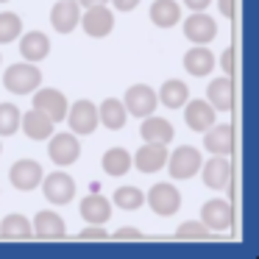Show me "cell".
<instances>
[{"label": "cell", "instance_id": "1", "mask_svg": "<svg viewBox=\"0 0 259 259\" xmlns=\"http://www.w3.org/2000/svg\"><path fill=\"white\" fill-rule=\"evenodd\" d=\"M3 87L14 95H31L36 87H42V70L31 62H20L3 73Z\"/></svg>", "mask_w": 259, "mask_h": 259}, {"label": "cell", "instance_id": "2", "mask_svg": "<svg viewBox=\"0 0 259 259\" xmlns=\"http://www.w3.org/2000/svg\"><path fill=\"white\" fill-rule=\"evenodd\" d=\"M48 156H51V162L56 164V167H70V164H75L81 156L78 137H75L73 131H62V134L53 131V134L48 137Z\"/></svg>", "mask_w": 259, "mask_h": 259}, {"label": "cell", "instance_id": "3", "mask_svg": "<svg viewBox=\"0 0 259 259\" xmlns=\"http://www.w3.org/2000/svg\"><path fill=\"white\" fill-rule=\"evenodd\" d=\"M145 203L151 206L153 214H159V218H173L181 209V192L176 190L170 181H159V184H153L151 190H148Z\"/></svg>", "mask_w": 259, "mask_h": 259}, {"label": "cell", "instance_id": "4", "mask_svg": "<svg viewBox=\"0 0 259 259\" xmlns=\"http://www.w3.org/2000/svg\"><path fill=\"white\" fill-rule=\"evenodd\" d=\"M201 164H203V156H201V151H198V148L181 145V148H176L173 153H167V164H164V167L170 170V179L184 181V179L198 176Z\"/></svg>", "mask_w": 259, "mask_h": 259}, {"label": "cell", "instance_id": "5", "mask_svg": "<svg viewBox=\"0 0 259 259\" xmlns=\"http://www.w3.org/2000/svg\"><path fill=\"white\" fill-rule=\"evenodd\" d=\"M42 195L45 201H51L53 206H67L75 198V181L70 179L64 170H56V173H45L42 176Z\"/></svg>", "mask_w": 259, "mask_h": 259}, {"label": "cell", "instance_id": "6", "mask_svg": "<svg viewBox=\"0 0 259 259\" xmlns=\"http://www.w3.org/2000/svg\"><path fill=\"white\" fill-rule=\"evenodd\" d=\"M201 223L206 226L212 234H226L234 223V209H231V201L226 198H212L201 206Z\"/></svg>", "mask_w": 259, "mask_h": 259}, {"label": "cell", "instance_id": "7", "mask_svg": "<svg viewBox=\"0 0 259 259\" xmlns=\"http://www.w3.org/2000/svg\"><path fill=\"white\" fill-rule=\"evenodd\" d=\"M78 25L84 28L87 36H92V39H103V36H109L114 31V12L106 6V3H101V6H90V9H84Z\"/></svg>", "mask_w": 259, "mask_h": 259}, {"label": "cell", "instance_id": "8", "mask_svg": "<svg viewBox=\"0 0 259 259\" xmlns=\"http://www.w3.org/2000/svg\"><path fill=\"white\" fill-rule=\"evenodd\" d=\"M42 176H45V170H42V164L36 162V159H17V162L9 167V181H12V187L20 192L36 190V187L42 184Z\"/></svg>", "mask_w": 259, "mask_h": 259}, {"label": "cell", "instance_id": "9", "mask_svg": "<svg viewBox=\"0 0 259 259\" xmlns=\"http://www.w3.org/2000/svg\"><path fill=\"white\" fill-rule=\"evenodd\" d=\"M70 123V131H73L75 137H87L92 134V131L98 128V106L92 101H75L73 106H67V117H64Z\"/></svg>", "mask_w": 259, "mask_h": 259}, {"label": "cell", "instance_id": "10", "mask_svg": "<svg viewBox=\"0 0 259 259\" xmlns=\"http://www.w3.org/2000/svg\"><path fill=\"white\" fill-rule=\"evenodd\" d=\"M67 106H70V101H67L64 92L51 90V87H42V90L36 87L34 90V109H39L42 114H48L56 125L64 123V117H67Z\"/></svg>", "mask_w": 259, "mask_h": 259}, {"label": "cell", "instance_id": "11", "mask_svg": "<svg viewBox=\"0 0 259 259\" xmlns=\"http://www.w3.org/2000/svg\"><path fill=\"white\" fill-rule=\"evenodd\" d=\"M123 106H125V112H128V114H134V117L142 120V117H148V114L156 112L159 98H156V92H153L151 87L134 84V87H128V92H125Z\"/></svg>", "mask_w": 259, "mask_h": 259}, {"label": "cell", "instance_id": "12", "mask_svg": "<svg viewBox=\"0 0 259 259\" xmlns=\"http://www.w3.org/2000/svg\"><path fill=\"white\" fill-rule=\"evenodd\" d=\"M184 36L192 42V45H209L218 36V23L214 17H209L206 12H192L190 17L184 20Z\"/></svg>", "mask_w": 259, "mask_h": 259}, {"label": "cell", "instance_id": "13", "mask_svg": "<svg viewBox=\"0 0 259 259\" xmlns=\"http://www.w3.org/2000/svg\"><path fill=\"white\" fill-rule=\"evenodd\" d=\"M164 164H167V145H156V142H142V148L131 156V167L145 176L164 170Z\"/></svg>", "mask_w": 259, "mask_h": 259}, {"label": "cell", "instance_id": "14", "mask_svg": "<svg viewBox=\"0 0 259 259\" xmlns=\"http://www.w3.org/2000/svg\"><path fill=\"white\" fill-rule=\"evenodd\" d=\"M181 109H184V123H187V128L201 131V134L209 128V125H214V117H218V109H214L209 101H201V98H192V101H187Z\"/></svg>", "mask_w": 259, "mask_h": 259}, {"label": "cell", "instance_id": "15", "mask_svg": "<svg viewBox=\"0 0 259 259\" xmlns=\"http://www.w3.org/2000/svg\"><path fill=\"white\" fill-rule=\"evenodd\" d=\"M67 234V226H64V218L53 209H42L36 212L34 223H31V237L36 240H59V237Z\"/></svg>", "mask_w": 259, "mask_h": 259}, {"label": "cell", "instance_id": "16", "mask_svg": "<svg viewBox=\"0 0 259 259\" xmlns=\"http://www.w3.org/2000/svg\"><path fill=\"white\" fill-rule=\"evenodd\" d=\"M78 20H81L78 0H56L53 3V9H51L53 31H59V34H73L78 28Z\"/></svg>", "mask_w": 259, "mask_h": 259}, {"label": "cell", "instance_id": "17", "mask_svg": "<svg viewBox=\"0 0 259 259\" xmlns=\"http://www.w3.org/2000/svg\"><path fill=\"white\" fill-rule=\"evenodd\" d=\"M198 173L203 176V184L209 187V190H226V187L231 184V162L229 156H212L209 162L201 164V170Z\"/></svg>", "mask_w": 259, "mask_h": 259}, {"label": "cell", "instance_id": "18", "mask_svg": "<svg viewBox=\"0 0 259 259\" xmlns=\"http://www.w3.org/2000/svg\"><path fill=\"white\" fill-rule=\"evenodd\" d=\"M203 148H206L212 156H229L234 151V128L231 125H209L203 131Z\"/></svg>", "mask_w": 259, "mask_h": 259}, {"label": "cell", "instance_id": "19", "mask_svg": "<svg viewBox=\"0 0 259 259\" xmlns=\"http://www.w3.org/2000/svg\"><path fill=\"white\" fill-rule=\"evenodd\" d=\"M140 137L142 142H156V145H170L176 137V128L170 120L159 117V114H148L142 117V125H140Z\"/></svg>", "mask_w": 259, "mask_h": 259}, {"label": "cell", "instance_id": "20", "mask_svg": "<svg viewBox=\"0 0 259 259\" xmlns=\"http://www.w3.org/2000/svg\"><path fill=\"white\" fill-rule=\"evenodd\" d=\"M20 56L31 64H39L51 56V39H48L42 31H28V34H20Z\"/></svg>", "mask_w": 259, "mask_h": 259}, {"label": "cell", "instance_id": "21", "mask_svg": "<svg viewBox=\"0 0 259 259\" xmlns=\"http://www.w3.org/2000/svg\"><path fill=\"white\" fill-rule=\"evenodd\" d=\"M184 70L192 78H206L214 70V53L209 51L206 45H192L190 51L184 53Z\"/></svg>", "mask_w": 259, "mask_h": 259}, {"label": "cell", "instance_id": "22", "mask_svg": "<svg viewBox=\"0 0 259 259\" xmlns=\"http://www.w3.org/2000/svg\"><path fill=\"white\" fill-rule=\"evenodd\" d=\"M20 128L25 131V137L34 142H45L48 137L53 134V128H56V123H53L48 114H42L39 109H31L28 114H23L20 117Z\"/></svg>", "mask_w": 259, "mask_h": 259}, {"label": "cell", "instance_id": "23", "mask_svg": "<svg viewBox=\"0 0 259 259\" xmlns=\"http://www.w3.org/2000/svg\"><path fill=\"white\" fill-rule=\"evenodd\" d=\"M206 101L212 103L218 112H231V109H234V84H231V75L209 81L206 84Z\"/></svg>", "mask_w": 259, "mask_h": 259}, {"label": "cell", "instance_id": "24", "mask_svg": "<svg viewBox=\"0 0 259 259\" xmlns=\"http://www.w3.org/2000/svg\"><path fill=\"white\" fill-rule=\"evenodd\" d=\"M112 201L103 195H98V192H92V195L81 198V218L87 220V223H98V226H106V220L112 218Z\"/></svg>", "mask_w": 259, "mask_h": 259}, {"label": "cell", "instance_id": "25", "mask_svg": "<svg viewBox=\"0 0 259 259\" xmlns=\"http://www.w3.org/2000/svg\"><path fill=\"white\" fill-rule=\"evenodd\" d=\"M125 120H128V112H125L123 101H117V98H106L98 106V123H103V128L120 131L125 128Z\"/></svg>", "mask_w": 259, "mask_h": 259}, {"label": "cell", "instance_id": "26", "mask_svg": "<svg viewBox=\"0 0 259 259\" xmlns=\"http://www.w3.org/2000/svg\"><path fill=\"white\" fill-rule=\"evenodd\" d=\"M151 23L156 28H173L181 23V6L176 0H153L151 3Z\"/></svg>", "mask_w": 259, "mask_h": 259}, {"label": "cell", "instance_id": "27", "mask_svg": "<svg viewBox=\"0 0 259 259\" xmlns=\"http://www.w3.org/2000/svg\"><path fill=\"white\" fill-rule=\"evenodd\" d=\"M159 103H162L164 109H181L187 101H190V87L184 84V81L179 78H170L162 84V90L156 92Z\"/></svg>", "mask_w": 259, "mask_h": 259}, {"label": "cell", "instance_id": "28", "mask_svg": "<svg viewBox=\"0 0 259 259\" xmlns=\"http://www.w3.org/2000/svg\"><path fill=\"white\" fill-rule=\"evenodd\" d=\"M101 167H103L106 176L120 179V176H125L131 170V153L125 151V148H109V151L103 153V159H101Z\"/></svg>", "mask_w": 259, "mask_h": 259}, {"label": "cell", "instance_id": "29", "mask_svg": "<svg viewBox=\"0 0 259 259\" xmlns=\"http://www.w3.org/2000/svg\"><path fill=\"white\" fill-rule=\"evenodd\" d=\"M0 237L3 240H28L31 237V220L25 214H6V218L0 220Z\"/></svg>", "mask_w": 259, "mask_h": 259}, {"label": "cell", "instance_id": "30", "mask_svg": "<svg viewBox=\"0 0 259 259\" xmlns=\"http://www.w3.org/2000/svg\"><path fill=\"white\" fill-rule=\"evenodd\" d=\"M112 206L123 209V212H137L140 206H145V192L140 187H131V184L117 187L112 195Z\"/></svg>", "mask_w": 259, "mask_h": 259}, {"label": "cell", "instance_id": "31", "mask_svg": "<svg viewBox=\"0 0 259 259\" xmlns=\"http://www.w3.org/2000/svg\"><path fill=\"white\" fill-rule=\"evenodd\" d=\"M23 34V20L14 12H0V45H9V42L20 39Z\"/></svg>", "mask_w": 259, "mask_h": 259}, {"label": "cell", "instance_id": "32", "mask_svg": "<svg viewBox=\"0 0 259 259\" xmlns=\"http://www.w3.org/2000/svg\"><path fill=\"white\" fill-rule=\"evenodd\" d=\"M20 109L14 103H0V137H12L20 131Z\"/></svg>", "mask_w": 259, "mask_h": 259}, {"label": "cell", "instance_id": "33", "mask_svg": "<svg viewBox=\"0 0 259 259\" xmlns=\"http://www.w3.org/2000/svg\"><path fill=\"white\" fill-rule=\"evenodd\" d=\"M176 237L179 240H206V237H212V231L206 229V226L201 223V220H192V223H181L179 229H176Z\"/></svg>", "mask_w": 259, "mask_h": 259}, {"label": "cell", "instance_id": "34", "mask_svg": "<svg viewBox=\"0 0 259 259\" xmlns=\"http://www.w3.org/2000/svg\"><path fill=\"white\" fill-rule=\"evenodd\" d=\"M81 240H106L109 237V231L103 229V226H98V223H90L87 229H81Z\"/></svg>", "mask_w": 259, "mask_h": 259}, {"label": "cell", "instance_id": "35", "mask_svg": "<svg viewBox=\"0 0 259 259\" xmlns=\"http://www.w3.org/2000/svg\"><path fill=\"white\" fill-rule=\"evenodd\" d=\"M114 240H142V231L140 229H131V226H123V229L114 231Z\"/></svg>", "mask_w": 259, "mask_h": 259}, {"label": "cell", "instance_id": "36", "mask_svg": "<svg viewBox=\"0 0 259 259\" xmlns=\"http://www.w3.org/2000/svg\"><path fill=\"white\" fill-rule=\"evenodd\" d=\"M220 70H223L226 75H231V70H234V51H231V48H226L223 56H220Z\"/></svg>", "mask_w": 259, "mask_h": 259}, {"label": "cell", "instance_id": "37", "mask_svg": "<svg viewBox=\"0 0 259 259\" xmlns=\"http://www.w3.org/2000/svg\"><path fill=\"white\" fill-rule=\"evenodd\" d=\"M117 12H134L137 6H140V0H109Z\"/></svg>", "mask_w": 259, "mask_h": 259}, {"label": "cell", "instance_id": "38", "mask_svg": "<svg viewBox=\"0 0 259 259\" xmlns=\"http://www.w3.org/2000/svg\"><path fill=\"white\" fill-rule=\"evenodd\" d=\"M184 6L190 9V12H206V9L212 6V0H184Z\"/></svg>", "mask_w": 259, "mask_h": 259}, {"label": "cell", "instance_id": "39", "mask_svg": "<svg viewBox=\"0 0 259 259\" xmlns=\"http://www.w3.org/2000/svg\"><path fill=\"white\" fill-rule=\"evenodd\" d=\"M218 9H220V14L229 20L231 14H234V0H218Z\"/></svg>", "mask_w": 259, "mask_h": 259}, {"label": "cell", "instance_id": "40", "mask_svg": "<svg viewBox=\"0 0 259 259\" xmlns=\"http://www.w3.org/2000/svg\"><path fill=\"white\" fill-rule=\"evenodd\" d=\"M101 3H109V0H78L81 9H90V6H101Z\"/></svg>", "mask_w": 259, "mask_h": 259}, {"label": "cell", "instance_id": "41", "mask_svg": "<svg viewBox=\"0 0 259 259\" xmlns=\"http://www.w3.org/2000/svg\"><path fill=\"white\" fill-rule=\"evenodd\" d=\"M0 153H3V142H0Z\"/></svg>", "mask_w": 259, "mask_h": 259}, {"label": "cell", "instance_id": "42", "mask_svg": "<svg viewBox=\"0 0 259 259\" xmlns=\"http://www.w3.org/2000/svg\"><path fill=\"white\" fill-rule=\"evenodd\" d=\"M0 3H6V0H0Z\"/></svg>", "mask_w": 259, "mask_h": 259}, {"label": "cell", "instance_id": "43", "mask_svg": "<svg viewBox=\"0 0 259 259\" xmlns=\"http://www.w3.org/2000/svg\"><path fill=\"white\" fill-rule=\"evenodd\" d=\"M0 62H3V56H0Z\"/></svg>", "mask_w": 259, "mask_h": 259}]
</instances>
